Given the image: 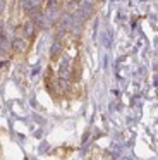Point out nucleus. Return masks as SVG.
Returning <instances> with one entry per match:
<instances>
[{"label": "nucleus", "mask_w": 158, "mask_h": 160, "mask_svg": "<svg viewBox=\"0 0 158 160\" xmlns=\"http://www.w3.org/2000/svg\"><path fill=\"white\" fill-rule=\"evenodd\" d=\"M72 21H74V16L71 12H65L58 18V35H64L65 31L72 28Z\"/></svg>", "instance_id": "f257e3e1"}, {"label": "nucleus", "mask_w": 158, "mask_h": 160, "mask_svg": "<svg viewBox=\"0 0 158 160\" xmlns=\"http://www.w3.org/2000/svg\"><path fill=\"white\" fill-rule=\"evenodd\" d=\"M40 5H41V0H21V7H22L27 14H31V16L38 14Z\"/></svg>", "instance_id": "f03ea898"}, {"label": "nucleus", "mask_w": 158, "mask_h": 160, "mask_svg": "<svg viewBox=\"0 0 158 160\" xmlns=\"http://www.w3.org/2000/svg\"><path fill=\"white\" fill-rule=\"evenodd\" d=\"M34 26H36V22L34 21H27L26 24H24V36H33V33H34Z\"/></svg>", "instance_id": "7ed1b4c3"}, {"label": "nucleus", "mask_w": 158, "mask_h": 160, "mask_svg": "<svg viewBox=\"0 0 158 160\" xmlns=\"http://www.w3.org/2000/svg\"><path fill=\"white\" fill-rule=\"evenodd\" d=\"M12 48L17 50V52H22V50H26V42H24V40H21V38L12 40Z\"/></svg>", "instance_id": "20e7f679"}, {"label": "nucleus", "mask_w": 158, "mask_h": 160, "mask_svg": "<svg viewBox=\"0 0 158 160\" xmlns=\"http://www.w3.org/2000/svg\"><path fill=\"white\" fill-rule=\"evenodd\" d=\"M60 50H62V45H60V42H55V43H53V47H52V57H57Z\"/></svg>", "instance_id": "39448f33"}, {"label": "nucleus", "mask_w": 158, "mask_h": 160, "mask_svg": "<svg viewBox=\"0 0 158 160\" xmlns=\"http://www.w3.org/2000/svg\"><path fill=\"white\" fill-rule=\"evenodd\" d=\"M58 88H60V90H69V81L65 79V78H60V79H58Z\"/></svg>", "instance_id": "423d86ee"}, {"label": "nucleus", "mask_w": 158, "mask_h": 160, "mask_svg": "<svg viewBox=\"0 0 158 160\" xmlns=\"http://www.w3.org/2000/svg\"><path fill=\"white\" fill-rule=\"evenodd\" d=\"M3 9H5V0H0V14L3 12Z\"/></svg>", "instance_id": "0eeeda50"}, {"label": "nucleus", "mask_w": 158, "mask_h": 160, "mask_svg": "<svg viewBox=\"0 0 158 160\" xmlns=\"http://www.w3.org/2000/svg\"><path fill=\"white\" fill-rule=\"evenodd\" d=\"M3 42V36H2V31H0V43Z\"/></svg>", "instance_id": "6e6552de"}, {"label": "nucleus", "mask_w": 158, "mask_h": 160, "mask_svg": "<svg viewBox=\"0 0 158 160\" xmlns=\"http://www.w3.org/2000/svg\"><path fill=\"white\" fill-rule=\"evenodd\" d=\"M2 26H3V22H2V21H0V29H2Z\"/></svg>", "instance_id": "1a4fd4ad"}, {"label": "nucleus", "mask_w": 158, "mask_h": 160, "mask_svg": "<svg viewBox=\"0 0 158 160\" xmlns=\"http://www.w3.org/2000/svg\"><path fill=\"white\" fill-rule=\"evenodd\" d=\"M60 2H64V0H60Z\"/></svg>", "instance_id": "9d476101"}]
</instances>
